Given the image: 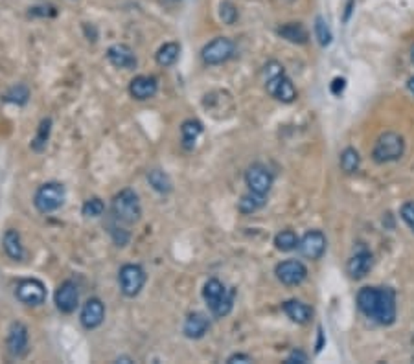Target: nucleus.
<instances>
[{"label": "nucleus", "mask_w": 414, "mask_h": 364, "mask_svg": "<svg viewBox=\"0 0 414 364\" xmlns=\"http://www.w3.org/2000/svg\"><path fill=\"white\" fill-rule=\"evenodd\" d=\"M227 363H229V364H236V363H252V358L249 357V355H245V353H234V355H230V357L227 358Z\"/></svg>", "instance_id": "obj_37"}, {"label": "nucleus", "mask_w": 414, "mask_h": 364, "mask_svg": "<svg viewBox=\"0 0 414 364\" xmlns=\"http://www.w3.org/2000/svg\"><path fill=\"white\" fill-rule=\"evenodd\" d=\"M372 265H374V256L369 253V250H359L352 256V258L348 259L346 270L350 278L353 280H361L364 276L369 275L370 269H372Z\"/></svg>", "instance_id": "obj_17"}, {"label": "nucleus", "mask_w": 414, "mask_h": 364, "mask_svg": "<svg viewBox=\"0 0 414 364\" xmlns=\"http://www.w3.org/2000/svg\"><path fill=\"white\" fill-rule=\"evenodd\" d=\"M147 180L153 186V190H157L158 193H169V191L174 190L172 179L168 177V173H164L163 169H152L147 173Z\"/></svg>", "instance_id": "obj_26"}, {"label": "nucleus", "mask_w": 414, "mask_h": 364, "mask_svg": "<svg viewBox=\"0 0 414 364\" xmlns=\"http://www.w3.org/2000/svg\"><path fill=\"white\" fill-rule=\"evenodd\" d=\"M315 37L319 41L320 46H330L331 39H333V34H331L330 26L324 21V17H317L315 19Z\"/></svg>", "instance_id": "obj_30"}, {"label": "nucleus", "mask_w": 414, "mask_h": 364, "mask_svg": "<svg viewBox=\"0 0 414 364\" xmlns=\"http://www.w3.org/2000/svg\"><path fill=\"white\" fill-rule=\"evenodd\" d=\"M4 250H6V254L10 256L12 259H15V261H21V259H24V245H23V239H21V234H19L17 230L10 228L6 232V235H4Z\"/></svg>", "instance_id": "obj_21"}, {"label": "nucleus", "mask_w": 414, "mask_h": 364, "mask_svg": "<svg viewBox=\"0 0 414 364\" xmlns=\"http://www.w3.org/2000/svg\"><path fill=\"white\" fill-rule=\"evenodd\" d=\"M400 213H402V219L405 221V224L414 232V201L405 202L402 210H400Z\"/></svg>", "instance_id": "obj_34"}, {"label": "nucleus", "mask_w": 414, "mask_h": 364, "mask_svg": "<svg viewBox=\"0 0 414 364\" xmlns=\"http://www.w3.org/2000/svg\"><path fill=\"white\" fill-rule=\"evenodd\" d=\"M274 247L280 253H291L298 247L297 234L293 230H282L280 234H276V237H274Z\"/></svg>", "instance_id": "obj_27"}, {"label": "nucleus", "mask_w": 414, "mask_h": 364, "mask_svg": "<svg viewBox=\"0 0 414 364\" xmlns=\"http://www.w3.org/2000/svg\"><path fill=\"white\" fill-rule=\"evenodd\" d=\"M103 212H105V204H103V201H101L100 197H92L89 201H85L83 208H81V213H83L85 217L90 219L101 217Z\"/></svg>", "instance_id": "obj_31"}, {"label": "nucleus", "mask_w": 414, "mask_h": 364, "mask_svg": "<svg viewBox=\"0 0 414 364\" xmlns=\"http://www.w3.org/2000/svg\"><path fill=\"white\" fill-rule=\"evenodd\" d=\"M28 328L21 322H13L10 331H8V352L13 357H23L28 352Z\"/></svg>", "instance_id": "obj_14"}, {"label": "nucleus", "mask_w": 414, "mask_h": 364, "mask_svg": "<svg viewBox=\"0 0 414 364\" xmlns=\"http://www.w3.org/2000/svg\"><path fill=\"white\" fill-rule=\"evenodd\" d=\"M15 297L19 298V302H23L24 306H41L46 300V287L41 280L35 278H26V280L19 281L17 289H15Z\"/></svg>", "instance_id": "obj_7"}, {"label": "nucleus", "mask_w": 414, "mask_h": 364, "mask_svg": "<svg viewBox=\"0 0 414 364\" xmlns=\"http://www.w3.org/2000/svg\"><path fill=\"white\" fill-rule=\"evenodd\" d=\"M344 87H346V81H344V79L342 78L333 79V83H331V92H333L335 96H339L342 90H344Z\"/></svg>", "instance_id": "obj_38"}, {"label": "nucleus", "mask_w": 414, "mask_h": 364, "mask_svg": "<svg viewBox=\"0 0 414 364\" xmlns=\"http://www.w3.org/2000/svg\"><path fill=\"white\" fill-rule=\"evenodd\" d=\"M219 17H221V21H223L225 24H234L236 19H238V10H236V6L232 4V2H229V0H225V2H221L219 4Z\"/></svg>", "instance_id": "obj_33"}, {"label": "nucleus", "mask_w": 414, "mask_h": 364, "mask_svg": "<svg viewBox=\"0 0 414 364\" xmlns=\"http://www.w3.org/2000/svg\"><path fill=\"white\" fill-rule=\"evenodd\" d=\"M407 87H408V90H411V92H413V94H414V78H411V79H408Z\"/></svg>", "instance_id": "obj_40"}, {"label": "nucleus", "mask_w": 414, "mask_h": 364, "mask_svg": "<svg viewBox=\"0 0 414 364\" xmlns=\"http://www.w3.org/2000/svg\"><path fill=\"white\" fill-rule=\"evenodd\" d=\"M282 309L287 314V319H291L297 324H308L313 317V309L300 300H287V302L282 303Z\"/></svg>", "instance_id": "obj_19"}, {"label": "nucleus", "mask_w": 414, "mask_h": 364, "mask_svg": "<svg viewBox=\"0 0 414 364\" xmlns=\"http://www.w3.org/2000/svg\"><path fill=\"white\" fill-rule=\"evenodd\" d=\"M208 330H210V320H208V317L205 313L188 314L185 328H183V331H185V335L188 339H201V336L207 335Z\"/></svg>", "instance_id": "obj_18"}, {"label": "nucleus", "mask_w": 414, "mask_h": 364, "mask_svg": "<svg viewBox=\"0 0 414 364\" xmlns=\"http://www.w3.org/2000/svg\"><path fill=\"white\" fill-rule=\"evenodd\" d=\"M30 98V90L28 87H24V85H15L12 89L8 90L6 96H4V100L10 101V103H17V105H24Z\"/></svg>", "instance_id": "obj_32"}, {"label": "nucleus", "mask_w": 414, "mask_h": 364, "mask_svg": "<svg viewBox=\"0 0 414 364\" xmlns=\"http://www.w3.org/2000/svg\"><path fill=\"white\" fill-rule=\"evenodd\" d=\"M107 59L111 63L112 67L116 68H125V70H131V68L136 67V56H134V52L131 46L127 45H112L109 46V50H107Z\"/></svg>", "instance_id": "obj_15"}, {"label": "nucleus", "mask_w": 414, "mask_h": 364, "mask_svg": "<svg viewBox=\"0 0 414 364\" xmlns=\"http://www.w3.org/2000/svg\"><path fill=\"white\" fill-rule=\"evenodd\" d=\"M50 131L52 120L50 118H45L39 124V127H37V135H35V138L32 140V149H34V151L39 153L45 149L46 144H48V138H50Z\"/></svg>", "instance_id": "obj_28"}, {"label": "nucleus", "mask_w": 414, "mask_h": 364, "mask_svg": "<svg viewBox=\"0 0 414 364\" xmlns=\"http://www.w3.org/2000/svg\"><path fill=\"white\" fill-rule=\"evenodd\" d=\"M79 320L85 330H96L103 324L105 320V306L101 302L100 298H89L81 308L79 313Z\"/></svg>", "instance_id": "obj_12"}, {"label": "nucleus", "mask_w": 414, "mask_h": 364, "mask_svg": "<svg viewBox=\"0 0 414 364\" xmlns=\"http://www.w3.org/2000/svg\"><path fill=\"white\" fill-rule=\"evenodd\" d=\"M278 35L284 37L286 41L293 43V45H304L308 43V30L304 28L300 23H287L278 28Z\"/></svg>", "instance_id": "obj_22"}, {"label": "nucleus", "mask_w": 414, "mask_h": 364, "mask_svg": "<svg viewBox=\"0 0 414 364\" xmlns=\"http://www.w3.org/2000/svg\"><path fill=\"white\" fill-rule=\"evenodd\" d=\"M236 45L234 41L229 39V37H218V39L210 41L205 48L201 50L203 61L207 65H221V63H227L230 57L234 56Z\"/></svg>", "instance_id": "obj_6"}, {"label": "nucleus", "mask_w": 414, "mask_h": 364, "mask_svg": "<svg viewBox=\"0 0 414 364\" xmlns=\"http://www.w3.org/2000/svg\"><path fill=\"white\" fill-rule=\"evenodd\" d=\"M180 56V45L179 43H166L158 48L157 52V63L161 67H172L177 63Z\"/></svg>", "instance_id": "obj_24"}, {"label": "nucleus", "mask_w": 414, "mask_h": 364, "mask_svg": "<svg viewBox=\"0 0 414 364\" xmlns=\"http://www.w3.org/2000/svg\"><path fill=\"white\" fill-rule=\"evenodd\" d=\"M168 2H177V0H168Z\"/></svg>", "instance_id": "obj_42"}, {"label": "nucleus", "mask_w": 414, "mask_h": 364, "mask_svg": "<svg viewBox=\"0 0 414 364\" xmlns=\"http://www.w3.org/2000/svg\"><path fill=\"white\" fill-rule=\"evenodd\" d=\"M411 59H413V63H414V46H413V50H411Z\"/></svg>", "instance_id": "obj_41"}, {"label": "nucleus", "mask_w": 414, "mask_h": 364, "mask_svg": "<svg viewBox=\"0 0 414 364\" xmlns=\"http://www.w3.org/2000/svg\"><path fill=\"white\" fill-rule=\"evenodd\" d=\"M203 135V124L199 120H186L180 127V136H183V146L186 149H194V146Z\"/></svg>", "instance_id": "obj_23"}, {"label": "nucleus", "mask_w": 414, "mask_h": 364, "mask_svg": "<svg viewBox=\"0 0 414 364\" xmlns=\"http://www.w3.org/2000/svg\"><path fill=\"white\" fill-rule=\"evenodd\" d=\"M265 195H260V193H254V191H249L247 195H243L240 199V202H238V210H240L241 213H245V215H249V213H254L258 212V210H262L263 206H265Z\"/></svg>", "instance_id": "obj_25"}, {"label": "nucleus", "mask_w": 414, "mask_h": 364, "mask_svg": "<svg viewBox=\"0 0 414 364\" xmlns=\"http://www.w3.org/2000/svg\"><path fill=\"white\" fill-rule=\"evenodd\" d=\"M352 6H353V0H350L346 6V15H344V21H348V17H350V13H352Z\"/></svg>", "instance_id": "obj_39"}, {"label": "nucleus", "mask_w": 414, "mask_h": 364, "mask_svg": "<svg viewBox=\"0 0 414 364\" xmlns=\"http://www.w3.org/2000/svg\"><path fill=\"white\" fill-rule=\"evenodd\" d=\"M65 202V186L61 182H46L35 191L34 204L41 213L56 212Z\"/></svg>", "instance_id": "obj_4"}, {"label": "nucleus", "mask_w": 414, "mask_h": 364, "mask_svg": "<svg viewBox=\"0 0 414 364\" xmlns=\"http://www.w3.org/2000/svg\"><path fill=\"white\" fill-rule=\"evenodd\" d=\"M276 278L284 283V286H300L306 278H308V269L302 261L298 259H286L282 264L276 265L274 269Z\"/></svg>", "instance_id": "obj_9"}, {"label": "nucleus", "mask_w": 414, "mask_h": 364, "mask_svg": "<svg viewBox=\"0 0 414 364\" xmlns=\"http://www.w3.org/2000/svg\"><path fill=\"white\" fill-rule=\"evenodd\" d=\"M54 300H56V308L59 309L61 313H72V311H76V308H78L79 303L78 286H76L72 280L63 281L61 286L57 287Z\"/></svg>", "instance_id": "obj_13"}, {"label": "nucleus", "mask_w": 414, "mask_h": 364, "mask_svg": "<svg viewBox=\"0 0 414 364\" xmlns=\"http://www.w3.org/2000/svg\"><path fill=\"white\" fill-rule=\"evenodd\" d=\"M158 81L153 76H136V78L129 83V92L134 100L146 101L157 94Z\"/></svg>", "instance_id": "obj_16"}, {"label": "nucleus", "mask_w": 414, "mask_h": 364, "mask_svg": "<svg viewBox=\"0 0 414 364\" xmlns=\"http://www.w3.org/2000/svg\"><path fill=\"white\" fill-rule=\"evenodd\" d=\"M265 89H267V92L273 98L284 101V103H293V101L297 100V89H295L291 79L287 78L286 72L267 79L265 81Z\"/></svg>", "instance_id": "obj_11"}, {"label": "nucleus", "mask_w": 414, "mask_h": 364, "mask_svg": "<svg viewBox=\"0 0 414 364\" xmlns=\"http://www.w3.org/2000/svg\"><path fill=\"white\" fill-rule=\"evenodd\" d=\"M359 311L381 325L396 320V292L391 287H363L358 292Z\"/></svg>", "instance_id": "obj_1"}, {"label": "nucleus", "mask_w": 414, "mask_h": 364, "mask_svg": "<svg viewBox=\"0 0 414 364\" xmlns=\"http://www.w3.org/2000/svg\"><path fill=\"white\" fill-rule=\"evenodd\" d=\"M112 215L114 219H118L120 223L125 224H134L138 223L142 217V206H141V199L134 193L133 190H122L120 193L114 195L111 204Z\"/></svg>", "instance_id": "obj_2"}, {"label": "nucleus", "mask_w": 414, "mask_h": 364, "mask_svg": "<svg viewBox=\"0 0 414 364\" xmlns=\"http://www.w3.org/2000/svg\"><path fill=\"white\" fill-rule=\"evenodd\" d=\"M111 234H112V237H114V241H116L118 247H123V245H125V243L129 241V234L122 228H112Z\"/></svg>", "instance_id": "obj_36"}, {"label": "nucleus", "mask_w": 414, "mask_h": 364, "mask_svg": "<svg viewBox=\"0 0 414 364\" xmlns=\"http://www.w3.org/2000/svg\"><path fill=\"white\" fill-rule=\"evenodd\" d=\"M326 235L320 230H309L304 234L302 239H298V253L308 259H320L326 253Z\"/></svg>", "instance_id": "obj_10"}, {"label": "nucleus", "mask_w": 414, "mask_h": 364, "mask_svg": "<svg viewBox=\"0 0 414 364\" xmlns=\"http://www.w3.org/2000/svg\"><path fill=\"white\" fill-rule=\"evenodd\" d=\"M287 364H295V363H308V355L302 352V350H293L291 353H289V357L286 358Z\"/></svg>", "instance_id": "obj_35"}, {"label": "nucleus", "mask_w": 414, "mask_h": 364, "mask_svg": "<svg viewBox=\"0 0 414 364\" xmlns=\"http://www.w3.org/2000/svg\"><path fill=\"white\" fill-rule=\"evenodd\" d=\"M361 166V157L353 147H346L341 153V169L344 173H355Z\"/></svg>", "instance_id": "obj_29"}, {"label": "nucleus", "mask_w": 414, "mask_h": 364, "mask_svg": "<svg viewBox=\"0 0 414 364\" xmlns=\"http://www.w3.org/2000/svg\"><path fill=\"white\" fill-rule=\"evenodd\" d=\"M405 151V142L394 131H386L377 138L374 149H372V158L377 164L394 162L397 158H402Z\"/></svg>", "instance_id": "obj_3"}, {"label": "nucleus", "mask_w": 414, "mask_h": 364, "mask_svg": "<svg viewBox=\"0 0 414 364\" xmlns=\"http://www.w3.org/2000/svg\"><path fill=\"white\" fill-rule=\"evenodd\" d=\"M120 281V291L127 298H134L141 295V291L146 286V270L142 269L141 265L127 264L123 265L118 275Z\"/></svg>", "instance_id": "obj_5"}, {"label": "nucleus", "mask_w": 414, "mask_h": 364, "mask_svg": "<svg viewBox=\"0 0 414 364\" xmlns=\"http://www.w3.org/2000/svg\"><path fill=\"white\" fill-rule=\"evenodd\" d=\"M273 173L262 164H252L251 168L245 171V184L249 191H254V193H260V195H267L269 190L273 188Z\"/></svg>", "instance_id": "obj_8"}, {"label": "nucleus", "mask_w": 414, "mask_h": 364, "mask_svg": "<svg viewBox=\"0 0 414 364\" xmlns=\"http://www.w3.org/2000/svg\"><path fill=\"white\" fill-rule=\"evenodd\" d=\"M229 291L230 289H227L218 278H212V280H208L207 283H205V287H203V298H205V302L208 303L210 311L229 295Z\"/></svg>", "instance_id": "obj_20"}]
</instances>
